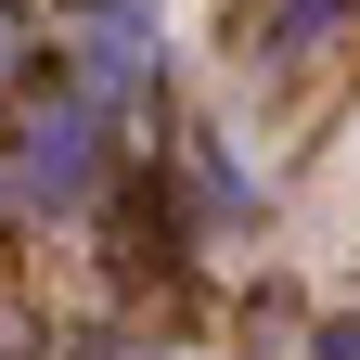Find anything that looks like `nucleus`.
I'll return each instance as SVG.
<instances>
[{"instance_id":"4","label":"nucleus","mask_w":360,"mask_h":360,"mask_svg":"<svg viewBox=\"0 0 360 360\" xmlns=\"http://www.w3.org/2000/svg\"><path fill=\"white\" fill-rule=\"evenodd\" d=\"M90 360H142V347H90Z\"/></svg>"},{"instance_id":"1","label":"nucleus","mask_w":360,"mask_h":360,"mask_svg":"<svg viewBox=\"0 0 360 360\" xmlns=\"http://www.w3.org/2000/svg\"><path fill=\"white\" fill-rule=\"evenodd\" d=\"M77 155H90V103H65L52 129H26V193H39V206H65L77 180H90Z\"/></svg>"},{"instance_id":"3","label":"nucleus","mask_w":360,"mask_h":360,"mask_svg":"<svg viewBox=\"0 0 360 360\" xmlns=\"http://www.w3.org/2000/svg\"><path fill=\"white\" fill-rule=\"evenodd\" d=\"M322 360H360V309H347V322H322Z\"/></svg>"},{"instance_id":"2","label":"nucleus","mask_w":360,"mask_h":360,"mask_svg":"<svg viewBox=\"0 0 360 360\" xmlns=\"http://www.w3.org/2000/svg\"><path fill=\"white\" fill-rule=\"evenodd\" d=\"M347 0H245V52H296V39H322Z\"/></svg>"}]
</instances>
